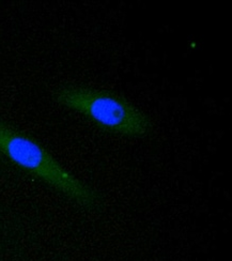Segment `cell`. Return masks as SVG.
<instances>
[{"instance_id": "1", "label": "cell", "mask_w": 232, "mask_h": 261, "mask_svg": "<svg viewBox=\"0 0 232 261\" xmlns=\"http://www.w3.org/2000/svg\"><path fill=\"white\" fill-rule=\"evenodd\" d=\"M0 153L85 208L91 209L99 201L95 191L66 170L45 148L3 121H0Z\"/></svg>"}, {"instance_id": "2", "label": "cell", "mask_w": 232, "mask_h": 261, "mask_svg": "<svg viewBox=\"0 0 232 261\" xmlns=\"http://www.w3.org/2000/svg\"><path fill=\"white\" fill-rule=\"evenodd\" d=\"M55 97L60 105L84 115L108 132L127 137H146L152 130V121L147 114L112 92L65 86Z\"/></svg>"}]
</instances>
